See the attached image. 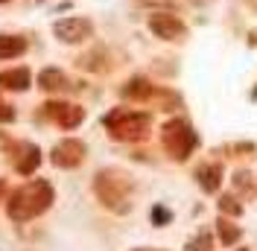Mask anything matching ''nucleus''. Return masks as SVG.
I'll use <instances>...</instances> for the list:
<instances>
[{"instance_id": "obj_19", "label": "nucleus", "mask_w": 257, "mask_h": 251, "mask_svg": "<svg viewBox=\"0 0 257 251\" xmlns=\"http://www.w3.org/2000/svg\"><path fill=\"white\" fill-rule=\"evenodd\" d=\"M0 3H3V0H0Z\"/></svg>"}, {"instance_id": "obj_14", "label": "nucleus", "mask_w": 257, "mask_h": 251, "mask_svg": "<svg viewBox=\"0 0 257 251\" xmlns=\"http://www.w3.org/2000/svg\"><path fill=\"white\" fill-rule=\"evenodd\" d=\"M216 231H219V236H222L225 245L237 242V236H240V228H237V225H231L228 219H219V222H216Z\"/></svg>"}, {"instance_id": "obj_16", "label": "nucleus", "mask_w": 257, "mask_h": 251, "mask_svg": "<svg viewBox=\"0 0 257 251\" xmlns=\"http://www.w3.org/2000/svg\"><path fill=\"white\" fill-rule=\"evenodd\" d=\"M12 117H15V111L9 108V105H3V102H0V120H3V123H9Z\"/></svg>"}, {"instance_id": "obj_10", "label": "nucleus", "mask_w": 257, "mask_h": 251, "mask_svg": "<svg viewBox=\"0 0 257 251\" xmlns=\"http://www.w3.org/2000/svg\"><path fill=\"white\" fill-rule=\"evenodd\" d=\"M196 175H199V184H202V190L213 193V190L219 187V175H222V170H219L216 164H208V167H202Z\"/></svg>"}, {"instance_id": "obj_12", "label": "nucleus", "mask_w": 257, "mask_h": 251, "mask_svg": "<svg viewBox=\"0 0 257 251\" xmlns=\"http://www.w3.org/2000/svg\"><path fill=\"white\" fill-rule=\"evenodd\" d=\"M149 94H152V85L146 79H132L123 88V96H128V99H146Z\"/></svg>"}, {"instance_id": "obj_9", "label": "nucleus", "mask_w": 257, "mask_h": 251, "mask_svg": "<svg viewBox=\"0 0 257 251\" xmlns=\"http://www.w3.org/2000/svg\"><path fill=\"white\" fill-rule=\"evenodd\" d=\"M21 152H24V155H18V164H15L18 173H21V175L35 173V167L41 164V152H38L35 146H30V143H24V146H21Z\"/></svg>"}, {"instance_id": "obj_17", "label": "nucleus", "mask_w": 257, "mask_h": 251, "mask_svg": "<svg viewBox=\"0 0 257 251\" xmlns=\"http://www.w3.org/2000/svg\"><path fill=\"white\" fill-rule=\"evenodd\" d=\"M164 219H170V213H167V210H155V222H164Z\"/></svg>"}, {"instance_id": "obj_2", "label": "nucleus", "mask_w": 257, "mask_h": 251, "mask_svg": "<svg viewBox=\"0 0 257 251\" xmlns=\"http://www.w3.org/2000/svg\"><path fill=\"white\" fill-rule=\"evenodd\" d=\"M105 126L117 141H144L149 135V117L141 111H111L105 117Z\"/></svg>"}, {"instance_id": "obj_18", "label": "nucleus", "mask_w": 257, "mask_h": 251, "mask_svg": "<svg viewBox=\"0 0 257 251\" xmlns=\"http://www.w3.org/2000/svg\"><path fill=\"white\" fill-rule=\"evenodd\" d=\"M237 251H248V248H237Z\"/></svg>"}, {"instance_id": "obj_3", "label": "nucleus", "mask_w": 257, "mask_h": 251, "mask_svg": "<svg viewBox=\"0 0 257 251\" xmlns=\"http://www.w3.org/2000/svg\"><path fill=\"white\" fill-rule=\"evenodd\" d=\"M161 141H164V149L176 158V161H184L196 149V132L190 129L187 120H170V123L164 126Z\"/></svg>"}, {"instance_id": "obj_5", "label": "nucleus", "mask_w": 257, "mask_h": 251, "mask_svg": "<svg viewBox=\"0 0 257 251\" xmlns=\"http://www.w3.org/2000/svg\"><path fill=\"white\" fill-rule=\"evenodd\" d=\"M56 35L67 41V44H79L85 41L88 35H91V21H85V18H64L56 24Z\"/></svg>"}, {"instance_id": "obj_8", "label": "nucleus", "mask_w": 257, "mask_h": 251, "mask_svg": "<svg viewBox=\"0 0 257 251\" xmlns=\"http://www.w3.org/2000/svg\"><path fill=\"white\" fill-rule=\"evenodd\" d=\"M30 85V70L27 67H18V70H3L0 73V88H9V91H24Z\"/></svg>"}, {"instance_id": "obj_7", "label": "nucleus", "mask_w": 257, "mask_h": 251, "mask_svg": "<svg viewBox=\"0 0 257 251\" xmlns=\"http://www.w3.org/2000/svg\"><path fill=\"white\" fill-rule=\"evenodd\" d=\"M82 155H85V146H82V141H64L59 143L56 149H53V164L56 167H76V164H82Z\"/></svg>"}, {"instance_id": "obj_4", "label": "nucleus", "mask_w": 257, "mask_h": 251, "mask_svg": "<svg viewBox=\"0 0 257 251\" xmlns=\"http://www.w3.org/2000/svg\"><path fill=\"white\" fill-rule=\"evenodd\" d=\"M149 30L158 38H167V41H181L187 35V27L176 15H152L149 18Z\"/></svg>"}, {"instance_id": "obj_13", "label": "nucleus", "mask_w": 257, "mask_h": 251, "mask_svg": "<svg viewBox=\"0 0 257 251\" xmlns=\"http://www.w3.org/2000/svg\"><path fill=\"white\" fill-rule=\"evenodd\" d=\"M64 85H67V76H64L62 70H44L41 73V88L44 91H59Z\"/></svg>"}, {"instance_id": "obj_15", "label": "nucleus", "mask_w": 257, "mask_h": 251, "mask_svg": "<svg viewBox=\"0 0 257 251\" xmlns=\"http://www.w3.org/2000/svg\"><path fill=\"white\" fill-rule=\"evenodd\" d=\"M219 207H222L225 213H234V216H237V213H240V204L234 202V199H231V196H225L222 202H219Z\"/></svg>"}, {"instance_id": "obj_1", "label": "nucleus", "mask_w": 257, "mask_h": 251, "mask_svg": "<svg viewBox=\"0 0 257 251\" xmlns=\"http://www.w3.org/2000/svg\"><path fill=\"white\" fill-rule=\"evenodd\" d=\"M53 202V187L47 181H30L21 190H15L9 196V219L15 222H27L35 219L38 213H44Z\"/></svg>"}, {"instance_id": "obj_6", "label": "nucleus", "mask_w": 257, "mask_h": 251, "mask_svg": "<svg viewBox=\"0 0 257 251\" xmlns=\"http://www.w3.org/2000/svg\"><path fill=\"white\" fill-rule=\"evenodd\" d=\"M44 117H50V120H56L59 126H64V129H73V126L82 123V108L79 105H67V102H50V105H44Z\"/></svg>"}, {"instance_id": "obj_11", "label": "nucleus", "mask_w": 257, "mask_h": 251, "mask_svg": "<svg viewBox=\"0 0 257 251\" xmlns=\"http://www.w3.org/2000/svg\"><path fill=\"white\" fill-rule=\"evenodd\" d=\"M27 50V41L24 38H15V35H0V59H12L18 53Z\"/></svg>"}]
</instances>
